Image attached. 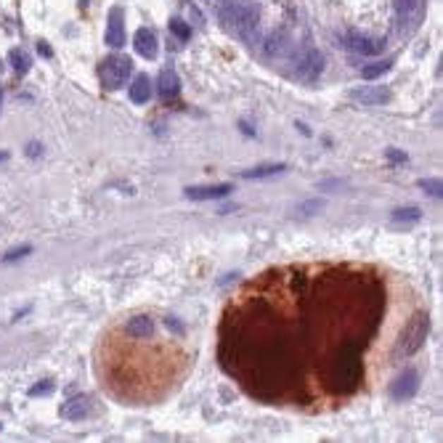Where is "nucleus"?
<instances>
[{"mask_svg": "<svg viewBox=\"0 0 443 443\" xmlns=\"http://www.w3.org/2000/svg\"><path fill=\"white\" fill-rule=\"evenodd\" d=\"M361 372H364V369H361L358 351H356L353 345L343 348L332 364V390L340 393V396L353 393V390L358 388V382H361Z\"/></svg>", "mask_w": 443, "mask_h": 443, "instance_id": "nucleus-1", "label": "nucleus"}, {"mask_svg": "<svg viewBox=\"0 0 443 443\" xmlns=\"http://www.w3.org/2000/svg\"><path fill=\"white\" fill-rule=\"evenodd\" d=\"M221 22L231 35L242 37V40H253L257 35L260 13L250 3H226V8L221 13Z\"/></svg>", "mask_w": 443, "mask_h": 443, "instance_id": "nucleus-2", "label": "nucleus"}, {"mask_svg": "<svg viewBox=\"0 0 443 443\" xmlns=\"http://www.w3.org/2000/svg\"><path fill=\"white\" fill-rule=\"evenodd\" d=\"M427 332H430V316H427L425 310H417L409 319V324H406V329H403V334H401V340H399L401 358H409V356L417 353L422 348V343H425Z\"/></svg>", "mask_w": 443, "mask_h": 443, "instance_id": "nucleus-3", "label": "nucleus"}, {"mask_svg": "<svg viewBox=\"0 0 443 443\" xmlns=\"http://www.w3.org/2000/svg\"><path fill=\"white\" fill-rule=\"evenodd\" d=\"M131 59L128 56H109L107 61H101L99 67V78H101V85L107 90H117L120 85H125V80L131 78Z\"/></svg>", "mask_w": 443, "mask_h": 443, "instance_id": "nucleus-4", "label": "nucleus"}, {"mask_svg": "<svg viewBox=\"0 0 443 443\" xmlns=\"http://www.w3.org/2000/svg\"><path fill=\"white\" fill-rule=\"evenodd\" d=\"M322 69H324V56L322 51H316V48H305V51L298 56V61H295V72L305 80L319 78Z\"/></svg>", "mask_w": 443, "mask_h": 443, "instance_id": "nucleus-5", "label": "nucleus"}, {"mask_svg": "<svg viewBox=\"0 0 443 443\" xmlns=\"http://www.w3.org/2000/svg\"><path fill=\"white\" fill-rule=\"evenodd\" d=\"M351 99L366 107H380V104H388L393 99V90L388 85H361V88L351 90Z\"/></svg>", "mask_w": 443, "mask_h": 443, "instance_id": "nucleus-6", "label": "nucleus"}, {"mask_svg": "<svg viewBox=\"0 0 443 443\" xmlns=\"http://www.w3.org/2000/svg\"><path fill=\"white\" fill-rule=\"evenodd\" d=\"M417 390H420V372L406 369V372L396 377V382L390 385V396L396 401H409L411 396H417Z\"/></svg>", "mask_w": 443, "mask_h": 443, "instance_id": "nucleus-7", "label": "nucleus"}, {"mask_svg": "<svg viewBox=\"0 0 443 443\" xmlns=\"http://www.w3.org/2000/svg\"><path fill=\"white\" fill-rule=\"evenodd\" d=\"M96 409V401L90 399V396H75V399H69L64 406H61V417L64 420H88L90 414Z\"/></svg>", "mask_w": 443, "mask_h": 443, "instance_id": "nucleus-8", "label": "nucleus"}, {"mask_svg": "<svg viewBox=\"0 0 443 443\" xmlns=\"http://www.w3.org/2000/svg\"><path fill=\"white\" fill-rule=\"evenodd\" d=\"M345 45L353 48L356 54H361V56H375L377 51L382 48L380 40H375L372 35H364V32H348L345 35Z\"/></svg>", "mask_w": 443, "mask_h": 443, "instance_id": "nucleus-9", "label": "nucleus"}, {"mask_svg": "<svg viewBox=\"0 0 443 443\" xmlns=\"http://www.w3.org/2000/svg\"><path fill=\"white\" fill-rule=\"evenodd\" d=\"M229 183H215V186H188L186 188V197L194 202H205V200H223L231 194Z\"/></svg>", "mask_w": 443, "mask_h": 443, "instance_id": "nucleus-10", "label": "nucleus"}, {"mask_svg": "<svg viewBox=\"0 0 443 443\" xmlns=\"http://www.w3.org/2000/svg\"><path fill=\"white\" fill-rule=\"evenodd\" d=\"M107 43H109L111 48H122V43H125V22H122L120 8H111L109 11V22H107Z\"/></svg>", "mask_w": 443, "mask_h": 443, "instance_id": "nucleus-11", "label": "nucleus"}, {"mask_svg": "<svg viewBox=\"0 0 443 443\" xmlns=\"http://www.w3.org/2000/svg\"><path fill=\"white\" fill-rule=\"evenodd\" d=\"M157 90H159V96L165 101H170V99H176L178 93H181V78H178L176 72H162L159 75V83H157Z\"/></svg>", "mask_w": 443, "mask_h": 443, "instance_id": "nucleus-12", "label": "nucleus"}, {"mask_svg": "<svg viewBox=\"0 0 443 443\" xmlns=\"http://www.w3.org/2000/svg\"><path fill=\"white\" fill-rule=\"evenodd\" d=\"M135 51L144 56V59H154L157 56V35L152 30H138L135 32Z\"/></svg>", "mask_w": 443, "mask_h": 443, "instance_id": "nucleus-13", "label": "nucleus"}, {"mask_svg": "<svg viewBox=\"0 0 443 443\" xmlns=\"http://www.w3.org/2000/svg\"><path fill=\"white\" fill-rule=\"evenodd\" d=\"M287 170V165H281V162H271V165H257V167H247V170H242L239 173V178H268V176H279V173H284Z\"/></svg>", "mask_w": 443, "mask_h": 443, "instance_id": "nucleus-14", "label": "nucleus"}, {"mask_svg": "<svg viewBox=\"0 0 443 443\" xmlns=\"http://www.w3.org/2000/svg\"><path fill=\"white\" fill-rule=\"evenodd\" d=\"M287 48H289V37L284 30H277L274 35H268V40H266V56H284L287 54Z\"/></svg>", "mask_w": 443, "mask_h": 443, "instance_id": "nucleus-15", "label": "nucleus"}, {"mask_svg": "<svg viewBox=\"0 0 443 443\" xmlns=\"http://www.w3.org/2000/svg\"><path fill=\"white\" fill-rule=\"evenodd\" d=\"M131 99L135 104H146V101L152 99V80L146 78V75H138V78L131 83Z\"/></svg>", "mask_w": 443, "mask_h": 443, "instance_id": "nucleus-16", "label": "nucleus"}, {"mask_svg": "<svg viewBox=\"0 0 443 443\" xmlns=\"http://www.w3.org/2000/svg\"><path fill=\"white\" fill-rule=\"evenodd\" d=\"M125 332L131 334V337H149V334L154 332V322L149 316H133L128 322V327H125Z\"/></svg>", "mask_w": 443, "mask_h": 443, "instance_id": "nucleus-17", "label": "nucleus"}, {"mask_svg": "<svg viewBox=\"0 0 443 443\" xmlns=\"http://www.w3.org/2000/svg\"><path fill=\"white\" fill-rule=\"evenodd\" d=\"M8 64H11V69L19 78H24L30 72V67H32V56L27 54V51H22V48H13L11 54H8Z\"/></svg>", "mask_w": 443, "mask_h": 443, "instance_id": "nucleus-18", "label": "nucleus"}, {"mask_svg": "<svg viewBox=\"0 0 443 443\" xmlns=\"http://www.w3.org/2000/svg\"><path fill=\"white\" fill-rule=\"evenodd\" d=\"M324 210V202L322 200H310V202H300V207L292 210V218H298V221H305L310 215H316V212Z\"/></svg>", "mask_w": 443, "mask_h": 443, "instance_id": "nucleus-19", "label": "nucleus"}, {"mask_svg": "<svg viewBox=\"0 0 443 443\" xmlns=\"http://www.w3.org/2000/svg\"><path fill=\"white\" fill-rule=\"evenodd\" d=\"M422 218V210L417 205H409V207H399V210H393V221L396 223H414Z\"/></svg>", "mask_w": 443, "mask_h": 443, "instance_id": "nucleus-20", "label": "nucleus"}, {"mask_svg": "<svg viewBox=\"0 0 443 443\" xmlns=\"http://www.w3.org/2000/svg\"><path fill=\"white\" fill-rule=\"evenodd\" d=\"M54 388H56V380H54V377H45V380H40V382H35L27 396H30V399H40V396L51 393Z\"/></svg>", "mask_w": 443, "mask_h": 443, "instance_id": "nucleus-21", "label": "nucleus"}, {"mask_svg": "<svg viewBox=\"0 0 443 443\" xmlns=\"http://www.w3.org/2000/svg\"><path fill=\"white\" fill-rule=\"evenodd\" d=\"M390 67H393V61H390V59H382V61H377V64L364 67V78H380V75L390 72Z\"/></svg>", "mask_w": 443, "mask_h": 443, "instance_id": "nucleus-22", "label": "nucleus"}, {"mask_svg": "<svg viewBox=\"0 0 443 443\" xmlns=\"http://www.w3.org/2000/svg\"><path fill=\"white\" fill-rule=\"evenodd\" d=\"M422 191H427L430 197H435V200H441L443 197V186H441V178L435 181V178H425V181H420Z\"/></svg>", "mask_w": 443, "mask_h": 443, "instance_id": "nucleus-23", "label": "nucleus"}, {"mask_svg": "<svg viewBox=\"0 0 443 443\" xmlns=\"http://www.w3.org/2000/svg\"><path fill=\"white\" fill-rule=\"evenodd\" d=\"M170 30H173V35H176L178 40H183V43L191 37V27H188L183 19H170Z\"/></svg>", "mask_w": 443, "mask_h": 443, "instance_id": "nucleus-24", "label": "nucleus"}, {"mask_svg": "<svg viewBox=\"0 0 443 443\" xmlns=\"http://www.w3.org/2000/svg\"><path fill=\"white\" fill-rule=\"evenodd\" d=\"M30 250H32V247H30V244H24L22 250H11V253H6V255H3V260H6V263H11V260H19V257L30 255Z\"/></svg>", "mask_w": 443, "mask_h": 443, "instance_id": "nucleus-25", "label": "nucleus"}, {"mask_svg": "<svg viewBox=\"0 0 443 443\" xmlns=\"http://www.w3.org/2000/svg\"><path fill=\"white\" fill-rule=\"evenodd\" d=\"M385 157H388L393 165H403V162H406V154H403L401 149H388V152H385Z\"/></svg>", "mask_w": 443, "mask_h": 443, "instance_id": "nucleus-26", "label": "nucleus"}, {"mask_svg": "<svg viewBox=\"0 0 443 443\" xmlns=\"http://www.w3.org/2000/svg\"><path fill=\"white\" fill-rule=\"evenodd\" d=\"M27 154H30V157H32V154H40V146L30 144V146H27Z\"/></svg>", "mask_w": 443, "mask_h": 443, "instance_id": "nucleus-27", "label": "nucleus"}, {"mask_svg": "<svg viewBox=\"0 0 443 443\" xmlns=\"http://www.w3.org/2000/svg\"><path fill=\"white\" fill-rule=\"evenodd\" d=\"M40 51H43V56H51V48H48L45 43H40Z\"/></svg>", "mask_w": 443, "mask_h": 443, "instance_id": "nucleus-28", "label": "nucleus"}, {"mask_svg": "<svg viewBox=\"0 0 443 443\" xmlns=\"http://www.w3.org/2000/svg\"><path fill=\"white\" fill-rule=\"evenodd\" d=\"M8 159V152H0V162H6Z\"/></svg>", "mask_w": 443, "mask_h": 443, "instance_id": "nucleus-29", "label": "nucleus"}, {"mask_svg": "<svg viewBox=\"0 0 443 443\" xmlns=\"http://www.w3.org/2000/svg\"><path fill=\"white\" fill-rule=\"evenodd\" d=\"M218 3H233V0H218Z\"/></svg>", "mask_w": 443, "mask_h": 443, "instance_id": "nucleus-30", "label": "nucleus"}, {"mask_svg": "<svg viewBox=\"0 0 443 443\" xmlns=\"http://www.w3.org/2000/svg\"><path fill=\"white\" fill-rule=\"evenodd\" d=\"M0 104H3V90H0Z\"/></svg>", "mask_w": 443, "mask_h": 443, "instance_id": "nucleus-31", "label": "nucleus"}]
</instances>
